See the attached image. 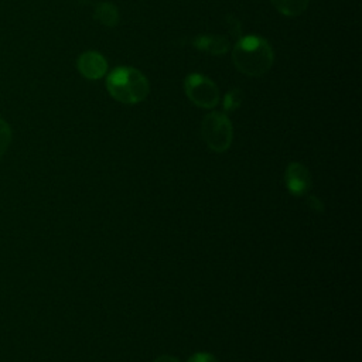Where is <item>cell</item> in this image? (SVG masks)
I'll use <instances>...</instances> for the list:
<instances>
[{"mask_svg": "<svg viewBox=\"0 0 362 362\" xmlns=\"http://www.w3.org/2000/svg\"><path fill=\"white\" fill-rule=\"evenodd\" d=\"M232 59L238 71L247 76L257 78L272 68L274 54L264 38L247 35L236 42L232 51Z\"/></svg>", "mask_w": 362, "mask_h": 362, "instance_id": "1", "label": "cell"}, {"mask_svg": "<svg viewBox=\"0 0 362 362\" xmlns=\"http://www.w3.org/2000/svg\"><path fill=\"white\" fill-rule=\"evenodd\" d=\"M109 95L117 102L134 105L148 95V81L137 69L132 66H117L106 79Z\"/></svg>", "mask_w": 362, "mask_h": 362, "instance_id": "2", "label": "cell"}, {"mask_svg": "<svg viewBox=\"0 0 362 362\" xmlns=\"http://www.w3.org/2000/svg\"><path fill=\"white\" fill-rule=\"evenodd\" d=\"M202 139L215 153H223L229 148L233 139V129L229 117L221 112L208 113L201 126Z\"/></svg>", "mask_w": 362, "mask_h": 362, "instance_id": "3", "label": "cell"}, {"mask_svg": "<svg viewBox=\"0 0 362 362\" xmlns=\"http://www.w3.org/2000/svg\"><path fill=\"white\" fill-rule=\"evenodd\" d=\"M188 99L199 107L211 109L219 102V90L215 82L201 74H189L184 82Z\"/></svg>", "mask_w": 362, "mask_h": 362, "instance_id": "4", "label": "cell"}, {"mask_svg": "<svg viewBox=\"0 0 362 362\" xmlns=\"http://www.w3.org/2000/svg\"><path fill=\"white\" fill-rule=\"evenodd\" d=\"M284 184L294 197H303L311 188V175L301 163H290L284 173Z\"/></svg>", "mask_w": 362, "mask_h": 362, "instance_id": "5", "label": "cell"}, {"mask_svg": "<svg viewBox=\"0 0 362 362\" xmlns=\"http://www.w3.org/2000/svg\"><path fill=\"white\" fill-rule=\"evenodd\" d=\"M78 71L88 79H99L107 69V62L102 54L96 51H86L79 55L76 61Z\"/></svg>", "mask_w": 362, "mask_h": 362, "instance_id": "6", "label": "cell"}, {"mask_svg": "<svg viewBox=\"0 0 362 362\" xmlns=\"http://www.w3.org/2000/svg\"><path fill=\"white\" fill-rule=\"evenodd\" d=\"M194 45L212 55H222L229 48V41L222 35H214V34H202L198 35L194 40Z\"/></svg>", "mask_w": 362, "mask_h": 362, "instance_id": "7", "label": "cell"}, {"mask_svg": "<svg viewBox=\"0 0 362 362\" xmlns=\"http://www.w3.org/2000/svg\"><path fill=\"white\" fill-rule=\"evenodd\" d=\"M95 18L107 27H115L119 23V10L112 3H99L95 7Z\"/></svg>", "mask_w": 362, "mask_h": 362, "instance_id": "8", "label": "cell"}, {"mask_svg": "<svg viewBox=\"0 0 362 362\" xmlns=\"http://www.w3.org/2000/svg\"><path fill=\"white\" fill-rule=\"evenodd\" d=\"M272 4L284 16H300L305 11L310 0H270Z\"/></svg>", "mask_w": 362, "mask_h": 362, "instance_id": "9", "label": "cell"}, {"mask_svg": "<svg viewBox=\"0 0 362 362\" xmlns=\"http://www.w3.org/2000/svg\"><path fill=\"white\" fill-rule=\"evenodd\" d=\"M243 100V93L239 88H232L223 98V109L226 112H233L240 106Z\"/></svg>", "mask_w": 362, "mask_h": 362, "instance_id": "10", "label": "cell"}, {"mask_svg": "<svg viewBox=\"0 0 362 362\" xmlns=\"http://www.w3.org/2000/svg\"><path fill=\"white\" fill-rule=\"evenodd\" d=\"M11 139H13V134H11V129H10L8 123L0 117V158L10 147Z\"/></svg>", "mask_w": 362, "mask_h": 362, "instance_id": "11", "label": "cell"}, {"mask_svg": "<svg viewBox=\"0 0 362 362\" xmlns=\"http://www.w3.org/2000/svg\"><path fill=\"white\" fill-rule=\"evenodd\" d=\"M226 27L232 35H240L242 34V27L239 20H236L233 16L226 17Z\"/></svg>", "mask_w": 362, "mask_h": 362, "instance_id": "12", "label": "cell"}, {"mask_svg": "<svg viewBox=\"0 0 362 362\" xmlns=\"http://www.w3.org/2000/svg\"><path fill=\"white\" fill-rule=\"evenodd\" d=\"M187 362H219L212 354L208 352H197Z\"/></svg>", "mask_w": 362, "mask_h": 362, "instance_id": "13", "label": "cell"}, {"mask_svg": "<svg viewBox=\"0 0 362 362\" xmlns=\"http://www.w3.org/2000/svg\"><path fill=\"white\" fill-rule=\"evenodd\" d=\"M154 362H180L175 356H171V355H163V356H158L157 359H154Z\"/></svg>", "mask_w": 362, "mask_h": 362, "instance_id": "14", "label": "cell"}]
</instances>
